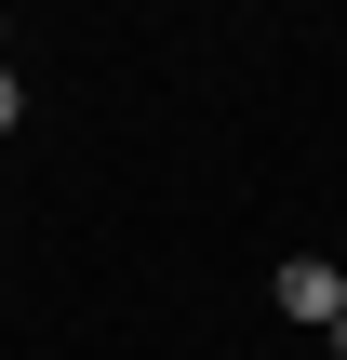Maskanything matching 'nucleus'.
Masks as SVG:
<instances>
[{"label":"nucleus","mask_w":347,"mask_h":360,"mask_svg":"<svg viewBox=\"0 0 347 360\" xmlns=\"http://www.w3.org/2000/svg\"><path fill=\"white\" fill-rule=\"evenodd\" d=\"M267 294H281V321H294V334H334V321H347V254H294Z\"/></svg>","instance_id":"1"},{"label":"nucleus","mask_w":347,"mask_h":360,"mask_svg":"<svg viewBox=\"0 0 347 360\" xmlns=\"http://www.w3.org/2000/svg\"><path fill=\"white\" fill-rule=\"evenodd\" d=\"M13 120H27V80H13V67H0V134H13Z\"/></svg>","instance_id":"2"},{"label":"nucleus","mask_w":347,"mask_h":360,"mask_svg":"<svg viewBox=\"0 0 347 360\" xmlns=\"http://www.w3.org/2000/svg\"><path fill=\"white\" fill-rule=\"evenodd\" d=\"M0 40H13V27H0Z\"/></svg>","instance_id":"3"}]
</instances>
